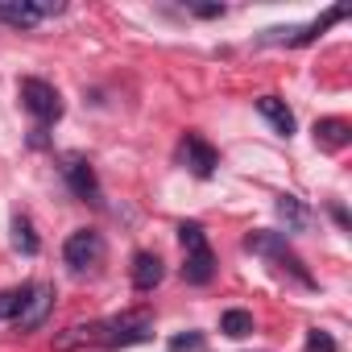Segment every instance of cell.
<instances>
[{
  "label": "cell",
  "instance_id": "cell-1",
  "mask_svg": "<svg viewBox=\"0 0 352 352\" xmlns=\"http://www.w3.org/2000/svg\"><path fill=\"white\" fill-rule=\"evenodd\" d=\"M153 336V319L145 311H124L116 319L104 323V344L108 348H129V344H145Z\"/></svg>",
  "mask_w": 352,
  "mask_h": 352
},
{
  "label": "cell",
  "instance_id": "cell-2",
  "mask_svg": "<svg viewBox=\"0 0 352 352\" xmlns=\"http://www.w3.org/2000/svg\"><path fill=\"white\" fill-rule=\"evenodd\" d=\"M21 104L30 108V116H38L42 124H54L63 116V96L54 83L46 79H21Z\"/></svg>",
  "mask_w": 352,
  "mask_h": 352
},
{
  "label": "cell",
  "instance_id": "cell-3",
  "mask_svg": "<svg viewBox=\"0 0 352 352\" xmlns=\"http://www.w3.org/2000/svg\"><path fill=\"white\" fill-rule=\"evenodd\" d=\"M245 249H249V253H261V257H274V261H278L282 270H290L302 286H311V274H307V270H302V261L290 253V245H286V236H282V232H253V236L245 241Z\"/></svg>",
  "mask_w": 352,
  "mask_h": 352
},
{
  "label": "cell",
  "instance_id": "cell-4",
  "mask_svg": "<svg viewBox=\"0 0 352 352\" xmlns=\"http://www.w3.org/2000/svg\"><path fill=\"white\" fill-rule=\"evenodd\" d=\"M100 257H104V236H100L96 228H79V232H71L67 245H63V261H67L71 270H87V265H96Z\"/></svg>",
  "mask_w": 352,
  "mask_h": 352
},
{
  "label": "cell",
  "instance_id": "cell-5",
  "mask_svg": "<svg viewBox=\"0 0 352 352\" xmlns=\"http://www.w3.org/2000/svg\"><path fill=\"white\" fill-rule=\"evenodd\" d=\"M50 307H54V286H30L25 307H21V315H17V327H21V331L42 327L46 315H50Z\"/></svg>",
  "mask_w": 352,
  "mask_h": 352
},
{
  "label": "cell",
  "instance_id": "cell-6",
  "mask_svg": "<svg viewBox=\"0 0 352 352\" xmlns=\"http://www.w3.org/2000/svg\"><path fill=\"white\" fill-rule=\"evenodd\" d=\"M63 174H67V187L87 199V204H100V183H96V170L83 162V157H67L63 162Z\"/></svg>",
  "mask_w": 352,
  "mask_h": 352
},
{
  "label": "cell",
  "instance_id": "cell-7",
  "mask_svg": "<svg viewBox=\"0 0 352 352\" xmlns=\"http://www.w3.org/2000/svg\"><path fill=\"white\" fill-rule=\"evenodd\" d=\"M183 157H187V166L199 174V179H212L216 166H220V153H216L199 133H187V141H183Z\"/></svg>",
  "mask_w": 352,
  "mask_h": 352
},
{
  "label": "cell",
  "instance_id": "cell-8",
  "mask_svg": "<svg viewBox=\"0 0 352 352\" xmlns=\"http://www.w3.org/2000/svg\"><path fill=\"white\" fill-rule=\"evenodd\" d=\"M87 344H104V323H75V327L54 336V352H75Z\"/></svg>",
  "mask_w": 352,
  "mask_h": 352
},
{
  "label": "cell",
  "instance_id": "cell-9",
  "mask_svg": "<svg viewBox=\"0 0 352 352\" xmlns=\"http://www.w3.org/2000/svg\"><path fill=\"white\" fill-rule=\"evenodd\" d=\"M0 21L13 30H34V25H42V13L34 0H0Z\"/></svg>",
  "mask_w": 352,
  "mask_h": 352
},
{
  "label": "cell",
  "instance_id": "cell-10",
  "mask_svg": "<svg viewBox=\"0 0 352 352\" xmlns=\"http://www.w3.org/2000/svg\"><path fill=\"white\" fill-rule=\"evenodd\" d=\"M162 274H166V265H162L157 253H137V257H133V286H137L141 294H149V290L162 282Z\"/></svg>",
  "mask_w": 352,
  "mask_h": 352
},
{
  "label": "cell",
  "instance_id": "cell-11",
  "mask_svg": "<svg viewBox=\"0 0 352 352\" xmlns=\"http://www.w3.org/2000/svg\"><path fill=\"white\" fill-rule=\"evenodd\" d=\"M348 141H352V129H348V120H340V116L315 120V145H323V149H344Z\"/></svg>",
  "mask_w": 352,
  "mask_h": 352
},
{
  "label": "cell",
  "instance_id": "cell-12",
  "mask_svg": "<svg viewBox=\"0 0 352 352\" xmlns=\"http://www.w3.org/2000/svg\"><path fill=\"white\" fill-rule=\"evenodd\" d=\"M257 112H261V116H265L282 137H290V133H294V112H290L278 96H261V100H257Z\"/></svg>",
  "mask_w": 352,
  "mask_h": 352
},
{
  "label": "cell",
  "instance_id": "cell-13",
  "mask_svg": "<svg viewBox=\"0 0 352 352\" xmlns=\"http://www.w3.org/2000/svg\"><path fill=\"white\" fill-rule=\"evenodd\" d=\"M212 274H216V257H212V249H199V253H187V265H183V278H187L191 286H208V282H212Z\"/></svg>",
  "mask_w": 352,
  "mask_h": 352
},
{
  "label": "cell",
  "instance_id": "cell-14",
  "mask_svg": "<svg viewBox=\"0 0 352 352\" xmlns=\"http://www.w3.org/2000/svg\"><path fill=\"white\" fill-rule=\"evenodd\" d=\"M220 331H224V336H232V340H245V336H253V315L232 307V311H224V315H220Z\"/></svg>",
  "mask_w": 352,
  "mask_h": 352
},
{
  "label": "cell",
  "instance_id": "cell-15",
  "mask_svg": "<svg viewBox=\"0 0 352 352\" xmlns=\"http://www.w3.org/2000/svg\"><path fill=\"white\" fill-rule=\"evenodd\" d=\"M179 245H183V253H199V249H208V232L195 220H187V224H179Z\"/></svg>",
  "mask_w": 352,
  "mask_h": 352
},
{
  "label": "cell",
  "instance_id": "cell-16",
  "mask_svg": "<svg viewBox=\"0 0 352 352\" xmlns=\"http://www.w3.org/2000/svg\"><path fill=\"white\" fill-rule=\"evenodd\" d=\"M25 294H30V286H21V290H0V319H17L21 307H25Z\"/></svg>",
  "mask_w": 352,
  "mask_h": 352
},
{
  "label": "cell",
  "instance_id": "cell-17",
  "mask_svg": "<svg viewBox=\"0 0 352 352\" xmlns=\"http://www.w3.org/2000/svg\"><path fill=\"white\" fill-rule=\"evenodd\" d=\"M13 241H17V249H21V253H30V257L38 253V236H34V224H30L25 216H17V220H13Z\"/></svg>",
  "mask_w": 352,
  "mask_h": 352
},
{
  "label": "cell",
  "instance_id": "cell-18",
  "mask_svg": "<svg viewBox=\"0 0 352 352\" xmlns=\"http://www.w3.org/2000/svg\"><path fill=\"white\" fill-rule=\"evenodd\" d=\"M278 212H282V216H286V220H290L294 228H302V224L311 220V216H307V208H302V204H298L294 195H282V199H278Z\"/></svg>",
  "mask_w": 352,
  "mask_h": 352
},
{
  "label": "cell",
  "instance_id": "cell-19",
  "mask_svg": "<svg viewBox=\"0 0 352 352\" xmlns=\"http://www.w3.org/2000/svg\"><path fill=\"white\" fill-rule=\"evenodd\" d=\"M307 352H340V348H336V340L327 331L315 327V331H307Z\"/></svg>",
  "mask_w": 352,
  "mask_h": 352
},
{
  "label": "cell",
  "instance_id": "cell-20",
  "mask_svg": "<svg viewBox=\"0 0 352 352\" xmlns=\"http://www.w3.org/2000/svg\"><path fill=\"white\" fill-rule=\"evenodd\" d=\"M204 348V336L199 331H187V336H174L170 340V352H199Z\"/></svg>",
  "mask_w": 352,
  "mask_h": 352
},
{
  "label": "cell",
  "instance_id": "cell-21",
  "mask_svg": "<svg viewBox=\"0 0 352 352\" xmlns=\"http://www.w3.org/2000/svg\"><path fill=\"white\" fill-rule=\"evenodd\" d=\"M195 13H199V17H220V13H224V5H199Z\"/></svg>",
  "mask_w": 352,
  "mask_h": 352
}]
</instances>
